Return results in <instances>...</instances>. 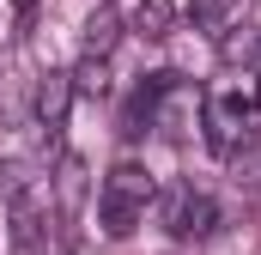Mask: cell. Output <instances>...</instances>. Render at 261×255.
Here are the masks:
<instances>
[{"label": "cell", "mask_w": 261, "mask_h": 255, "mask_svg": "<svg viewBox=\"0 0 261 255\" xmlns=\"http://www.w3.org/2000/svg\"><path fill=\"white\" fill-rule=\"evenodd\" d=\"M152 194H158L152 170L134 164V158H122V164L103 176V194H97V225H103V237H134V225L146 219Z\"/></svg>", "instance_id": "obj_1"}, {"label": "cell", "mask_w": 261, "mask_h": 255, "mask_svg": "<svg viewBox=\"0 0 261 255\" xmlns=\"http://www.w3.org/2000/svg\"><path fill=\"white\" fill-rule=\"evenodd\" d=\"M67 110H73V73H49L37 85V128L61 134L67 128Z\"/></svg>", "instance_id": "obj_2"}, {"label": "cell", "mask_w": 261, "mask_h": 255, "mask_svg": "<svg viewBox=\"0 0 261 255\" xmlns=\"http://www.w3.org/2000/svg\"><path fill=\"white\" fill-rule=\"evenodd\" d=\"M85 189H91L85 183V158L79 152H61V164H55V207H61L67 219L85 207Z\"/></svg>", "instance_id": "obj_3"}, {"label": "cell", "mask_w": 261, "mask_h": 255, "mask_svg": "<svg viewBox=\"0 0 261 255\" xmlns=\"http://www.w3.org/2000/svg\"><path fill=\"white\" fill-rule=\"evenodd\" d=\"M6 207H12V249L18 255H43V213H37V200L18 194V200H6Z\"/></svg>", "instance_id": "obj_4"}, {"label": "cell", "mask_w": 261, "mask_h": 255, "mask_svg": "<svg viewBox=\"0 0 261 255\" xmlns=\"http://www.w3.org/2000/svg\"><path fill=\"white\" fill-rule=\"evenodd\" d=\"M116 43H122V18H116V6H103V0H97V6H91V18H85L79 49H85V55H110Z\"/></svg>", "instance_id": "obj_5"}, {"label": "cell", "mask_w": 261, "mask_h": 255, "mask_svg": "<svg viewBox=\"0 0 261 255\" xmlns=\"http://www.w3.org/2000/svg\"><path fill=\"white\" fill-rule=\"evenodd\" d=\"M134 31L152 37V43H164V37L176 31V0H140V6H134Z\"/></svg>", "instance_id": "obj_6"}, {"label": "cell", "mask_w": 261, "mask_h": 255, "mask_svg": "<svg viewBox=\"0 0 261 255\" xmlns=\"http://www.w3.org/2000/svg\"><path fill=\"white\" fill-rule=\"evenodd\" d=\"M237 122H243V97H219V104H213V116H206V134H213V146H219V152H231Z\"/></svg>", "instance_id": "obj_7"}, {"label": "cell", "mask_w": 261, "mask_h": 255, "mask_svg": "<svg viewBox=\"0 0 261 255\" xmlns=\"http://www.w3.org/2000/svg\"><path fill=\"white\" fill-rule=\"evenodd\" d=\"M189 18H195V31H206V37H225L231 18H237V0H195Z\"/></svg>", "instance_id": "obj_8"}, {"label": "cell", "mask_w": 261, "mask_h": 255, "mask_svg": "<svg viewBox=\"0 0 261 255\" xmlns=\"http://www.w3.org/2000/svg\"><path fill=\"white\" fill-rule=\"evenodd\" d=\"M213 225H219V207H213V194H189V213H182V231L176 237H213Z\"/></svg>", "instance_id": "obj_9"}, {"label": "cell", "mask_w": 261, "mask_h": 255, "mask_svg": "<svg viewBox=\"0 0 261 255\" xmlns=\"http://www.w3.org/2000/svg\"><path fill=\"white\" fill-rule=\"evenodd\" d=\"M73 91H79V97H103V91H110V67H103V55H85V61L73 67Z\"/></svg>", "instance_id": "obj_10"}, {"label": "cell", "mask_w": 261, "mask_h": 255, "mask_svg": "<svg viewBox=\"0 0 261 255\" xmlns=\"http://www.w3.org/2000/svg\"><path fill=\"white\" fill-rule=\"evenodd\" d=\"M261 55V37L255 31H243V37H225V61H255Z\"/></svg>", "instance_id": "obj_11"}, {"label": "cell", "mask_w": 261, "mask_h": 255, "mask_svg": "<svg viewBox=\"0 0 261 255\" xmlns=\"http://www.w3.org/2000/svg\"><path fill=\"white\" fill-rule=\"evenodd\" d=\"M31 12H37V0H18V24H31Z\"/></svg>", "instance_id": "obj_12"}]
</instances>
